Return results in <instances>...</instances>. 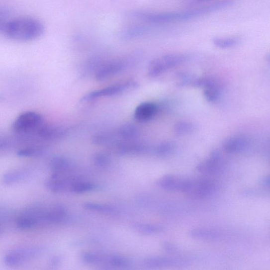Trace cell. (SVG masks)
Here are the masks:
<instances>
[{
	"label": "cell",
	"mask_w": 270,
	"mask_h": 270,
	"mask_svg": "<svg viewBox=\"0 0 270 270\" xmlns=\"http://www.w3.org/2000/svg\"><path fill=\"white\" fill-rule=\"evenodd\" d=\"M2 30L5 36L12 40L29 42L41 37L45 27L38 19L22 17L6 22Z\"/></svg>",
	"instance_id": "1"
},
{
	"label": "cell",
	"mask_w": 270,
	"mask_h": 270,
	"mask_svg": "<svg viewBox=\"0 0 270 270\" xmlns=\"http://www.w3.org/2000/svg\"><path fill=\"white\" fill-rule=\"evenodd\" d=\"M210 13L208 6L180 12H147L135 11L130 16L146 22L153 24H161L174 22L187 21Z\"/></svg>",
	"instance_id": "2"
},
{
	"label": "cell",
	"mask_w": 270,
	"mask_h": 270,
	"mask_svg": "<svg viewBox=\"0 0 270 270\" xmlns=\"http://www.w3.org/2000/svg\"><path fill=\"white\" fill-rule=\"evenodd\" d=\"M47 126L44 119L38 113L26 111L16 117L12 125L13 133L24 140L41 139Z\"/></svg>",
	"instance_id": "3"
},
{
	"label": "cell",
	"mask_w": 270,
	"mask_h": 270,
	"mask_svg": "<svg viewBox=\"0 0 270 270\" xmlns=\"http://www.w3.org/2000/svg\"><path fill=\"white\" fill-rule=\"evenodd\" d=\"M216 189L215 182L210 180L188 179L184 193L195 198H205L214 194Z\"/></svg>",
	"instance_id": "4"
},
{
	"label": "cell",
	"mask_w": 270,
	"mask_h": 270,
	"mask_svg": "<svg viewBox=\"0 0 270 270\" xmlns=\"http://www.w3.org/2000/svg\"><path fill=\"white\" fill-rule=\"evenodd\" d=\"M138 84L134 81H128L106 87V88L94 90L86 94L82 98L84 101H89L98 98L112 96L124 92L129 90L136 88Z\"/></svg>",
	"instance_id": "5"
},
{
	"label": "cell",
	"mask_w": 270,
	"mask_h": 270,
	"mask_svg": "<svg viewBox=\"0 0 270 270\" xmlns=\"http://www.w3.org/2000/svg\"><path fill=\"white\" fill-rule=\"evenodd\" d=\"M40 252V249L36 248L16 249L8 252L5 256L4 262L7 266H19L37 257Z\"/></svg>",
	"instance_id": "6"
},
{
	"label": "cell",
	"mask_w": 270,
	"mask_h": 270,
	"mask_svg": "<svg viewBox=\"0 0 270 270\" xmlns=\"http://www.w3.org/2000/svg\"><path fill=\"white\" fill-rule=\"evenodd\" d=\"M133 63V58L116 60L101 66L98 70L95 79L98 81L105 80L113 76L124 71L130 64Z\"/></svg>",
	"instance_id": "7"
},
{
	"label": "cell",
	"mask_w": 270,
	"mask_h": 270,
	"mask_svg": "<svg viewBox=\"0 0 270 270\" xmlns=\"http://www.w3.org/2000/svg\"><path fill=\"white\" fill-rule=\"evenodd\" d=\"M250 144L248 137L245 135H236L226 139L224 142V150L229 154H238L245 151Z\"/></svg>",
	"instance_id": "8"
},
{
	"label": "cell",
	"mask_w": 270,
	"mask_h": 270,
	"mask_svg": "<svg viewBox=\"0 0 270 270\" xmlns=\"http://www.w3.org/2000/svg\"><path fill=\"white\" fill-rule=\"evenodd\" d=\"M188 59V56L181 54H171L155 58V62L163 73L169 69L184 63Z\"/></svg>",
	"instance_id": "9"
},
{
	"label": "cell",
	"mask_w": 270,
	"mask_h": 270,
	"mask_svg": "<svg viewBox=\"0 0 270 270\" xmlns=\"http://www.w3.org/2000/svg\"><path fill=\"white\" fill-rule=\"evenodd\" d=\"M188 180L172 175H167L161 178L158 183L159 186L163 189L170 191H180L184 193Z\"/></svg>",
	"instance_id": "10"
},
{
	"label": "cell",
	"mask_w": 270,
	"mask_h": 270,
	"mask_svg": "<svg viewBox=\"0 0 270 270\" xmlns=\"http://www.w3.org/2000/svg\"><path fill=\"white\" fill-rule=\"evenodd\" d=\"M159 108L156 104L147 102L142 103L135 109V118L140 122H145L151 120L159 112Z\"/></svg>",
	"instance_id": "11"
},
{
	"label": "cell",
	"mask_w": 270,
	"mask_h": 270,
	"mask_svg": "<svg viewBox=\"0 0 270 270\" xmlns=\"http://www.w3.org/2000/svg\"><path fill=\"white\" fill-rule=\"evenodd\" d=\"M222 164V157L218 151L211 152L209 158L198 165L197 169L201 173L211 174L218 171Z\"/></svg>",
	"instance_id": "12"
},
{
	"label": "cell",
	"mask_w": 270,
	"mask_h": 270,
	"mask_svg": "<svg viewBox=\"0 0 270 270\" xmlns=\"http://www.w3.org/2000/svg\"><path fill=\"white\" fill-rule=\"evenodd\" d=\"M203 88L204 97L208 102L214 103L220 99L222 87L218 81L213 78H207Z\"/></svg>",
	"instance_id": "13"
},
{
	"label": "cell",
	"mask_w": 270,
	"mask_h": 270,
	"mask_svg": "<svg viewBox=\"0 0 270 270\" xmlns=\"http://www.w3.org/2000/svg\"><path fill=\"white\" fill-rule=\"evenodd\" d=\"M119 153L123 155L143 154L149 151V147L144 144L133 141H125L117 145Z\"/></svg>",
	"instance_id": "14"
},
{
	"label": "cell",
	"mask_w": 270,
	"mask_h": 270,
	"mask_svg": "<svg viewBox=\"0 0 270 270\" xmlns=\"http://www.w3.org/2000/svg\"><path fill=\"white\" fill-rule=\"evenodd\" d=\"M181 263L179 259L168 257H154L144 260V265L149 268H160L179 264Z\"/></svg>",
	"instance_id": "15"
},
{
	"label": "cell",
	"mask_w": 270,
	"mask_h": 270,
	"mask_svg": "<svg viewBox=\"0 0 270 270\" xmlns=\"http://www.w3.org/2000/svg\"><path fill=\"white\" fill-rule=\"evenodd\" d=\"M190 236L195 239L214 241L220 238V234L216 231L206 229H195L190 231Z\"/></svg>",
	"instance_id": "16"
},
{
	"label": "cell",
	"mask_w": 270,
	"mask_h": 270,
	"mask_svg": "<svg viewBox=\"0 0 270 270\" xmlns=\"http://www.w3.org/2000/svg\"><path fill=\"white\" fill-rule=\"evenodd\" d=\"M66 215L67 213L64 207L56 206L46 212V221L47 223H59L65 219Z\"/></svg>",
	"instance_id": "17"
},
{
	"label": "cell",
	"mask_w": 270,
	"mask_h": 270,
	"mask_svg": "<svg viewBox=\"0 0 270 270\" xmlns=\"http://www.w3.org/2000/svg\"><path fill=\"white\" fill-rule=\"evenodd\" d=\"M47 188L54 193H59L67 186L66 180L62 178L61 174L52 173L51 177L46 181Z\"/></svg>",
	"instance_id": "18"
},
{
	"label": "cell",
	"mask_w": 270,
	"mask_h": 270,
	"mask_svg": "<svg viewBox=\"0 0 270 270\" xmlns=\"http://www.w3.org/2000/svg\"><path fill=\"white\" fill-rule=\"evenodd\" d=\"M140 132L134 125L126 124L121 126L118 130L117 136L124 141H133L137 138Z\"/></svg>",
	"instance_id": "19"
},
{
	"label": "cell",
	"mask_w": 270,
	"mask_h": 270,
	"mask_svg": "<svg viewBox=\"0 0 270 270\" xmlns=\"http://www.w3.org/2000/svg\"><path fill=\"white\" fill-rule=\"evenodd\" d=\"M70 167V162L63 157H55L51 160L50 164V170L54 174H62L67 171Z\"/></svg>",
	"instance_id": "20"
},
{
	"label": "cell",
	"mask_w": 270,
	"mask_h": 270,
	"mask_svg": "<svg viewBox=\"0 0 270 270\" xmlns=\"http://www.w3.org/2000/svg\"><path fill=\"white\" fill-rule=\"evenodd\" d=\"M39 224L38 220L31 214L21 216L17 219L16 225L17 228L22 230H28L36 227Z\"/></svg>",
	"instance_id": "21"
},
{
	"label": "cell",
	"mask_w": 270,
	"mask_h": 270,
	"mask_svg": "<svg viewBox=\"0 0 270 270\" xmlns=\"http://www.w3.org/2000/svg\"><path fill=\"white\" fill-rule=\"evenodd\" d=\"M133 227L137 232L147 235L162 233L164 230L162 226L151 224L136 223Z\"/></svg>",
	"instance_id": "22"
},
{
	"label": "cell",
	"mask_w": 270,
	"mask_h": 270,
	"mask_svg": "<svg viewBox=\"0 0 270 270\" xmlns=\"http://www.w3.org/2000/svg\"><path fill=\"white\" fill-rule=\"evenodd\" d=\"M240 39L236 37L226 38H215L213 43L215 46L221 49H229L239 44Z\"/></svg>",
	"instance_id": "23"
},
{
	"label": "cell",
	"mask_w": 270,
	"mask_h": 270,
	"mask_svg": "<svg viewBox=\"0 0 270 270\" xmlns=\"http://www.w3.org/2000/svg\"><path fill=\"white\" fill-rule=\"evenodd\" d=\"M83 207L87 210L103 213H110L114 211V208L107 204H102L93 202H86Z\"/></svg>",
	"instance_id": "24"
},
{
	"label": "cell",
	"mask_w": 270,
	"mask_h": 270,
	"mask_svg": "<svg viewBox=\"0 0 270 270\" xmlns=\"http://www.w3.org/2000/svg\"><path fill=\"white\" fill-rule=\"evenodd\" d=\"M176 150V145L172 142H164L156 147L155 154L160 157H167L171 155Z\"/></svg>",
	"instance_id": "25"
},
{
	"label": "cell",
	"mask_w": 270,
	"mask_h": 270,
	"mask_svg": "<svg viewBox=\"0 0 270 270\" xmlns=\"http://www.w3.org/2000/svg\"><path fill=\"white\" fill-rule=\"evenodd\" d=\"M25 177V172L23 171H13L6 173L3 181L6 185H12L22 180Z\"/></svg>",
	"instance_id": "26"
},
{
	"label": "cell",
	"mask_w": 270,
	"mask_h": 270,
	"mask_svg": "<svg viewBox=\"0 0 270 270\" xmlns=\"http://www.w3.org/2000/svg\"><path fill=\"white\" fill-rule=\"evenodd\" d=\"M195 129L194 124L187 121L179 122L175 126V132L179 135H185L193 133Z\"/></svg>",
	"instance_id": "27"
},
{
	"label": "cell",
	"mask_w": 270,
	"mask_h": 270,
	"mask_svg": "<svg viewBox=\"0 0 270 270\" xmlns=\"http://www.w3.org/2000/svg\"><path fill=\"white\" fill-rule=\"evenodd\" d=\"M95 185L90 182H78L72 184L71 190L78 194L88 192L95 189Z\"/></svg>",
	"instance_id": "28"
},
{
	"label": "cell",
	"mask_w": 270,
	"mask_h": 270,
	"mask_svg": "<svg viewBox=\"0 0 270 270\" xmlns=\"http://www.w3.org/2000/svg\"><path fill=\"white\" fill-rule=\"evenodd\" d=\"M43 153L42 148L40 147H28L20 150L17 155L21 158H29V157L38 156Z\"/></svg>",
	"instance_id": "29"
},
{
	"label": "cell",
	"mask_w": 270,
	"mask_h": 270,
	"mask_svg": "<svg viewBox=\"0 0 270 270\" xmlns=\"http://www.w3.org/2000/svg\"><path fill=\"white\" fill-rule=\"evenodd\" d=\"M82 258L84 263L89 265H98L102 263L103 261L102 257L91 252H84Z\"/></svg>",
	"instance_id": "30"
},
{
	"label": "cell",
	"mask_w": 270,
	"mask_h": 270,
	"mask_svg": "<svg viewBox=\"0 0 270 270\" xmlns=\"http://www.w3.org/2000/svg\"><path fill=\"white\" fill-rule=\"evenodd\" d=\"M93 162L97 167L105 168L110 164V159L107 155L100 153L94 155Z\"/></svg>",
	"instance_id": "31"
},
{
	"label": "cell",
	"mask_w": 270,
	"mask_h": 270,
	"mask_svg": "<svg viewBox=\"0 0 270 270\" xmlns=\"http://www.w3.org/2000/svg\"><path fill=\"white\" fill-rule=\"evenodd\" d=\"M109 263L111 266L117 268L126 267L129 264L127 259L119 256H111L109 259Z\"/></svg>",
	"instance_id": "32"
},
{
	"label": "cell",
	"mask_w": 270,
	"mask_h": 270,
	"mask_svg": "<svg viewBox=\"0 0 270 270\" xmlns=\"http://www.w3.org/2000/svg\"><path fill=\"white\" fill-rule=\"evenodd\" d=\"M114 141V137L111 134H101L95 135L93 137V141L97 145H107Z\"/></svg>",
	"instance_id": "33"
},
{
	"label": "cell",
	"mask_w": 270,
	"mask_h": 270,
	"mask_svg": "<svg viewBox=\"0 0 270 270\" xmlns=\"http://www.w3.org/2000/svg\"><path fill=\"white\" fill-rule=\"evenodd\" d=\"M162 247L165 251L169 252V253H174L177 250V248L175 246L168 242H164L162 244Z\"/></svg>",
	"instance_id": "34"
},
{
	"label": "cell",
	"mask_w": 270,
	"mask_h": 270,
	"mask_svg": "<svg viewBox=\"0 0 270 270\" xmlns=\"http://www.w3.org/2000/svg\"><path fill=\"white\" fill-rule=\"evenodd\" d=\"M10 143L6 140V139L0 137V150L7 149Z\"/></svg>",
	"instance_id": "35"
},
{
	"label": "cell",
	"mask_w": 270,
	"mask_h": 270,
	"mask_svg": "<svg viewBox=\"0 0 270 270\" xmlns=\"http://www.w3.org/2000/svg\"><path fill=\"white\" fill-rule=\"evenodd\" d=\"M208 1V0H182V2L188 4H195Z\"/></svg>",
	"instance_id": "36"
},
{
	"label": "cell",
	"mask_w": 270,
	"mask_h": 270,
	"mask_svg": "<svg viewBox=\"0 0 270 270\" xmlns=\"http://www.w3.org/2000/svg\"><path fill=\"white\" fill-rule=\"evenodd\" d=\"M5 14L4 13L0 11V29H2L6 22L4 20Z\"/></svg>",
	"instance_id": "37"
},
{
	"label": "cell",
	"mask_w": 270,
	"mask_h": 270,
	"mask_svg": "<svg viewBox=\"0 0 270 270\" xmlns=\"http://www.w3.org/2000/svg\"><path fill=\"white\" fill-rule=\"evenodd\" d=\"M261 184L263 186L269 188L270 185L269 178L268 177L263 179L261 181Z\"/></svg>",
	"instance_id": "38"
},
{
	"label": "cell",
	"mask_w": 270,
	"mask_h": 270,
	"mask_svg": "<svg viewBox=\"0 0 270 270\" xmlns=\"http://www.w3.org/2000/svg\"><path fill=\"white\" fill-rule=\"evenodd\" d=\"M60 263V258L58 257H54L51 259V264L52 266H58Z\"/></svg>",
	"instance_id": "39"
}]
</instances>
